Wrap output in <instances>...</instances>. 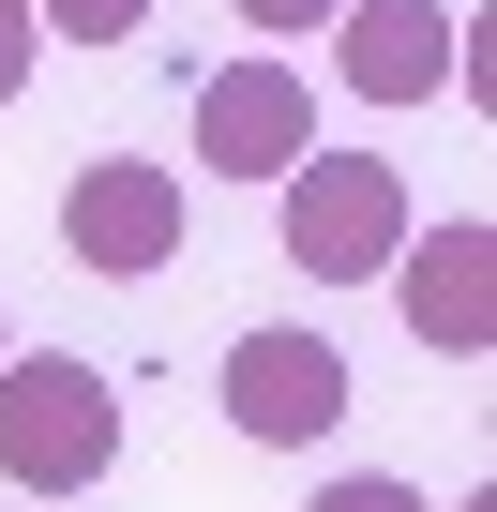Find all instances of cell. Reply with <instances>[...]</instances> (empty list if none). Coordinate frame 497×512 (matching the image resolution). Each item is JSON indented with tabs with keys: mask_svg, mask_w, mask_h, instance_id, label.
I'll return each instance as SVG.
<instances>
[{
	"mask_svg": "<svg viewBox=\"0 0 497 512\" xmlns=\"http://www.w3.org/2000/svg\"><path fill=\"white\" fill-rule=\"evenodd\" d=\"M392 256H407V166H377V151H302V166H287V272L377 287Z\"/></svg>",
	"mask_w": 497,
	"mask_h": 512,
	"instance_id": "cell-2",
	"label": "cell"
},
{
	"mask_svg": "<svg viewBox=\"0 0 497 512\" xmlns=\"http://www.w3.org/2000/svg\"><path fill=\"white\" fill-rule=\"evenodd\" d=\"M106 467H121V392H106L76 347H16V362H0V482L91 497Z\"/></svg>",
	"mask_w": 497,
	"mask_h": 512,
	"instance_id": "cell-1",
	"label": "cell"
},
{
	"mask_svg": "<svg viewBox=\"0 0 497 512\" xmlns=\"http://www.w3.org/2000/svg\"><path fill=\"white\" fill-rule=\"evenodd\" d=\"M317 151V91L287 76V61H226L211 91H196V166H226V181H287Z\"/></svg>",
	"mask_w": 497,
	"mask_h": 512,
	"instance_id": "cell-5",
	"label": "cell"
},
{
	"mask_svg": "<svg viewBox=\"0 0 497 512\" xmlns=\"http://www.w3.org/2000/svg\"><path fill=\"white\" fill-rule=\"evenodd\" d=\"M392 272H407L392 302H407V332H422V347H452V362H482V347H497V226H482V211L407 226Z\"/></svg>",
	"mask_w": 497,
	"mask_h": 512,
	"instance_id": "cell-6",
	"label": "cell"
},
{
	"mask_svg": "<svg viewBox=\"0 0 497 512\" xmlns=\"http://www.w3.org/2000/svg\"><path fill=\"white\" fill-rule=\"evenodd\" d=\"M61 256L76 272H166L181 256V166H151V151H91L76 181H61Z\"/></svg>",
	"mask_w": 497,
	"mask_h": 512,
	"instance_id": "cell-3",
	"label": "cell"
},
{
	"mask_svg": "<svg viewBox=\"0 0 497 512\" xmlns=\"http://www.w3.org/2000/svg\"><path fill=\"white\" fill-rule=\"evenodd\" d=\"M317 512H437V497H407V482H317Z\"/></svg>",
	"mask_w": 497,
	"mask_h": 512,
	"instance_id": "cell-10",
	"label": "cell"
},
{
	"mask_svg": "<svg viewBox=\"0 0 497 512\" xmlns=\"http://www.w3.org/2000/svg\"><path fill=\"white\" fill-rule=\"evenodd\" d=\"M31 61H46V31H31V0H0V106L31 91Z\"/></svg>",
	"mask_w": 497,
	"mask_h": 512,
	"instance_id": "cell-9",
	"label": "cell"
},
{
	"mask_svg": "<svg viewBox=\"0 0 497 512\" xmlns=\"http://www.w3.org/2000/svg\"><path fill=\"white\" fill-rule=\"evenodd\" d=\"M226 422L257 437V452H302L347 422V347L332 332H241L226 347Z\"/></svg>",
	"mask_w": 497,
	"mask_h": 512,
	"instance_id": "cell-4",
	"label": "cell"
},
{
	"mask_svg": "<svg viewBox=\"0 0 497 512\" xmlns=\"http://www.w3.org/2000/svg\"><path fill=\"white\" fill-rule=\"evenodd\" d=\"M241 16H257V31H332L347 0H241Z\"/></svg>",
	"mask_w": 497,
	"mask_h": 512,
	"instance_id": "cell-11",
	"label": "cell"
},
{
	"mask_svg": "<svg viewBox=\"0 0 497 512\" xmlns=\"http://www.w3.org/2000/svg\"><path fill=\"white\" fill-rule=\"evenodd\" d=\"M332 31H347L332 61H347L362 106H437V91H452V31H437V0H347Z\"/></svg>",
	"mask_w": 497,
	"mask_h": 512,
	"instance_id": "cell-7",
	"label": "cell"
},
{
	"mask_svg": "<svg viewBox=\"0 0 497 512\" xmlns=\"http://www.w3.org/2000/svg\"><path fill=\"white\" fill-rule=\"evenodd\" d=\"M467 512H497V497H467Z\"/></svg>",
	"mask_w": 497,
	"mask_h": 512,
	"instance_id": "cell-12",
	"label": "cell"
},
{
	"mask_svg": "<svg viewBox=\"0 0 497 512\" xmlns=\"http://www.w3.org/2000/svg\"><path fill=\"white\" fill-rule=\"evenodd\" d=\"M0 362H16V347H0Z\"/></svg>",
	"mask_w": 497,
	"mask_h": 512,
	"instance_id": "cell-13",
	"label": "cell"
},
{
	"mask_svg": "<svg viewBox=\"0 0 497 512\" xmlns=\"http://www.w3.org/2000/svg\"><path fill=\"white\" fill-rule=\"evenodd\" d=\"M151 16V0H31V31H61V46H121Z\"/></svg>",
	"mask_w": 497,
	"mask_h": 512,
	"instance_id": "cell-8",
	"label": "cell"
}]
</instances>
